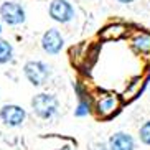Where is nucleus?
Listing matches in <instances>:
<instances>
[{
    "label": "nucleus",
    "mask_w": 150,
    "mask_h": 150,
    "mask_svg": "<svg viewBox=\"0 0 150 150\" xmlns=\"http://www.w3.org/2000/svg\"><path fill=\"white\" fill-rule=\"evenodd\" d=\"M31 109L40 119H53L58 114L59 109V101L54 94H48V93H40L33 96L31 99Z\"/></svg>",
    "instance_id": "obj_1"
},
{
    "label": "nucleus",
    "mask_w": 150,
    "mask_h": 150,
    "mask_svg": "<svg viewBox=\"0 0 150 150\" xmlns=\"http://www.w3.org/2000/svg\"><path fill=\"white\" fill-rule=\"evenodd\" d=\"M23 74L28 79V83L35 88H40L43 84L48 83V79L51 78V68L46 64L45 61L40 59H31L27 61L23 66Z\"/></svg>",
    "instance_id": "obj_2"
},
{
    "label": "nucleus",
    "mask_w": 150,
    "mask_h": 150,
    "mask_svg": "<svg viewBox=\"0 0 150 150\" xmlns=\"http://www.w3.org/2000/svg\"><path fill=\"white\" fill-rule=\"evenodd\" d=\"M0 18L10 27H18V25L25 23L27 13H25L22 4L13 2V0H7L0 5Z\"/></svg>",
    "instance_id": "obj_3"
},
{
    "label": "nucleus",
    "mask_w": 150,
    "mask_h": 150,
    "mask_svg": "<svg viewBox=\"0 0 150 150\" xmlns=\"http://www.w3.org/2000/svg\"><path fill=\"white\" fill-rule=\"evenodd\" d=\"M48 13L51 20L58 23H69L74 18V8L69 4V0H51Z\"/></svg>",
    "instance_id": "obj_4"
},
{
    "label": "nucleus",
    "mask_w": 150,
    "mask_h": 150,
    "mask_svg": "<svg viewBox=\"0 0 150 150\" xmlns=\"http://www.w3.org/2000/svg\"><path fill=\"white\" fill-rule=\"evenodd\" d=\"M0 119L8 127H18L27 119V112L18 104H5L0 107Z\"/></svg>",
    "instance_id": "obj_5"
},
{
    "label": "nucleus",
    "mask_w": 150,
    "mask_h": 150,
    "mask_svg": "<svg viewBox=\"0 0 150 150\" xmlns=\"http://www.w3.org/2000/svg\"><path fill=\"white\" fill-rule=\"evenodd\" d=\"M64 46V38L56 28H50L48 31H45V35L41 36V48L45 53L48 54H58Z\"/></svg>",
    "instance_id": "obj_6"
},
{
    "label": "nucleus",
    "mask_w": 150,
    "mask_h": 150,
    "mask_svg": "<svg viewBox=\"0 0 150 150\" xmlns=\"http://www.w3.org/2000/svg\"><path fill=\"white\" fill-rule=\"evenodd\" d=\"M109 150H135V139L127 132H115L109 139Z\"/></svg>",
    "instance_id": "obj_7"
},
{
    "label": "nucleus",
    "mask_w": 150,
    "mask_h": 150,
    "mask_svg": "<svg viewBox=\"0 0 150 150\" xmlns=\"http://www.w3.org/2000/svg\"><path fill=\"white\" fill-rule=\"evenodd\" d=\"M120 106V99L115 94H107V96H102L96 104V109H97V114L101 117H109L119 109Z\"/></svg>",
    "instance_id": "obj_8"
},
{
    "label": "nucleus",
    "mask_w": 150,
    "mask_h": 150,
    "mask_svg": "<svg viewBox=\"0 0 150 150\" xmlns=\"http://www.w3.org/2000/svg\"><path fill=\"white\" fill-rule=\"evenodd\" d=\"M132 48L137 53L147 54L150 53V35L149 33H139L132 38Z\"/></svg>",
    "instance_id": "obj_9"
},
{
    "label": "nucleus",
    "mask_w": 150,
    "mask_h": 150,
    "mask_svg": "<svg viewBox=\"0 0 150 150\" xmlns=\"http://www.w3.org/2000/svg\"><path fill=\"white\" fill-rule=\"evenodd\" d=\"M13 58V46L12 43L0 38V64H7Z\"/></svg>",
    "instance_id": "obj_10"
},
{
    "label": "nucleus",
    "mask_w": 150,
    "mask_h": 150,
    "mask_svg": "<svg viewBox=\"0 0 150 150\" xmlns=\"http://www.w3.org/2000/svg\"><path fill=\"white\" fill-rule=\"evenodd\" d=\"M78 99H79V102H78V106L74 109V115L76 117H84V115H88L91 112V99L88 97L86 93L78 96Z\"/></svg>",
    "instance_id": "obj_11"
},
{
    "label": "nucleus",
    "mask_w": 150,
    "mask_h": 150,
    "mask_svg": "<svg viewBox=\"0 0 150 150\" xmlns=\"http://www.w3.org/2000/svg\"><path fill=\"white\" fill-rule=\"evenodd\" d=\"M124 33H125V30H124L122 25H109V27H106L102 30L101 36L104 40H117Z\"/></svg>",
    "instance_id": "obj_12"
},
{
    "label": "nucleus",
    "mask_w": 150,
    "mask_h": 150,
    "mask_svg": "<svg viewBox=\"0 0 150 150\" xmlns=\"http://www.w3.org/2000/svg\"><path fill=\"white\" fill-rule=\"evenodd\" d=\"M139 139L144 145L150 147V120H145V122L140 125L139 129Z\"/></svg>",
    "instance_id": "obj_13"
},
{
    "label": "nucleus",
    "mask_w": 150,
    "mask_h": 150,
    "mask_svg": "<svg viewBox=\"0 0 150 150\" xmlns=\"http://www.w3.org/2000/svg\"><path fill=\"white\" fill-rule=\"evenodd\" d=\"M117 2H119V4H134L135 0H117Z\"/></svg>",
    "instance_id": "obj_14"
},
{
    "label": "nucleus",
    "mask_w": 150,
    "mask_h": 150,
    "mask_svg": "<svg viewBox=\"0 0 150 150\" xmlns=\"http://www.w3.org/2000/svg\"><path fill=\"white\" fill-rule=\"evenodd\" d=\"M58 150H71V147L69 145H64V147H61V149H58Z\"/></svg>",
    "instance_id": "obj_15"
},
{
    "label": "nucleus",
    "mask_w": 150,
    "mask_h": 150,
    "mask_svg": "<svg viewBox=\"0 0 150 150\" xmlns=\"http://www.w3.org/2000/svg\"><path fill=\"white\" fill-rule=\"evenodd\" d=\"M0 33H2V25H0Z\"/></svg>",
    "instance_id": "obj_16"
}]
</instances>
